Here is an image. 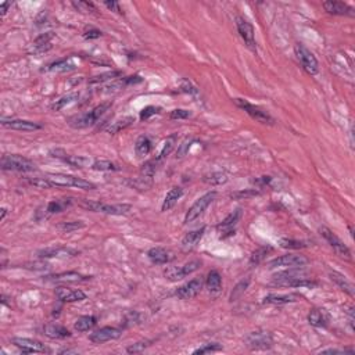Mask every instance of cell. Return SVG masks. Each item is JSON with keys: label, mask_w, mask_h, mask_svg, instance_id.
I'll return each mask as SVG.
<instances>
[{"label": "cell", "mask_w": 355, "mask_h": 355, "mask_svg": "<svg viewBox=\"0 0 355 355\" xmlns=\"http://www.w3.org/2000/svg\"><path fill=\"white\" fill-rule=\"evenodd\" d=\"M111 107V101H105V103H101L97 107H94L93 110L89 111V113H84V114H78L71 117L68 120V125L74 128V129H84V128H88V126L94 125L97 121L100 120V117L109 111V109Z\"/></svg>", "instance_id": "obj_1"}, {"label": "cell", "mask_w": 355, "mask_h": 355, "mask_svg": "<svg viewBox=\"0 0 355 355\" xmlns=\"http://www.w3.org/2000/svg\"><path fill=\"white\" fill-rule=\"evenodd\" d=\"M0 168L3 171H14V172H32L37 169L35 162L29 158L20 154H5L0 160Z\"/></svg>", "instance_id": "obj_2"}, {"label": "cell", "mask_w": 355, "mask_h": 355, "mask_svg": "<svg viewBox=\"0 0 355 355\" xmlns=\"http://www.w3.org/2000/svg\"><path fill=\"white\" fill-rule=\"evenodd\" d=\"M81 207L93 212H103L107 215H126L132 209V205L129 204H103L92 200H82Z\"/></svg>", "instance_id": "obj_3"}, {"label": "cell", "mask_w": 355, "mask_h": 355, "mask_svg": "<svg viewBox=\"0 0 355 355\" xmlns=\"http://www.w3.org/2000/svg\"><path fill=\"white\" fill-rule=\"evenodd\" d=\"M47 179L54 186H65V188H78L82 190H94L96 185L89 181H85L82 178L65 175V173H49Z\"/></svg>", "instance_id": "obj_4"}, {"label": "cell", "mask_w": 355, "mask_h": 355, "mask_svg": "<svg viewBox=\"0 0 355 355\" xmlns=\"http://www.w3.org/2000/svg\"><path fill=\"white\" fill-rule=\"evenodd\" d=\"M244 343L247 348H250L251 351H265L272 348L273 337L266 330H256L245 336Z\"/></svg>", "instance_id": "obj_5"}, {"label": "cell", "mask_w": 355, "mask_h": 355, "mask_svg": "<svg viewBox=\"0 0 355 355\" xmlns=\"http://www.w3.org/2000/svg\"><path fill=\"white\" fill-rule=\"evenodd\" d=\"M215 197H217V192H208V193L201 196L200 199L196 200V203L189 208V211L185 215V224H192L196 220H199L200 217L204 214V211L207 209V207L214 201Z\"/></svg>", "instance_id": "obj_6"}, {"label": "cell", "mask_w": 355, "mask_h": 355, "mask_svg": "<svg viewBox=\"0 0 355 355\" xmlns=\"http://www.w3.org/2000/svg\"><path fill=\"white\" fill-rule=\"evenodd\" d=\"M200 266H201L200 260L189 261L182 266H168L167 269L164 271V276L171 282H176V280H181L183 277H186L188 275H192L193 272L199 271Z\"/></svg>", "instance_id": "obj_7"}, {"label": "cell", "mask_w": 355, "mask_h": 355, "mask_svg": "<svg viewBox=\"0 0 355 355\" xmlns=\"http://www.w3.org/2000/svg\"><path fill=\"white\" fill-rule=\"evenodd\" d=\"M294 53H296L300 64L303 65L304 69H305L309 75L318 74V60H316V57L311 53V50H308V49L304 46V45H301V43H296V45H294Z\"/></svg>", "instance_id": "obj_8"}, {"label": "cell", "mask_w": 355, "mask_h": 355, "mask_svg": "<svg viewBox=\"0 0 355 355\" xmlns=\"http://www.w3.org/2000/svg\"><path fill=\"white\" fill-rule=\"evenodd\" d=\"M235 103L237 107H240L241 110H244L247 114L250 115L253 120L258 121L261 124H266V125H273L275 124V120L272 118L271 115L268 114L266 111L262 110V109H260L258 105L251 104V103H248L244 99H235Z\"/></svg>", "instance_id": "obj_9"}, {"label": "cell", "mask_w": 355, "mask_h": 355, "mask_svg": "<svg viewBox=\"0 0 355 355\" xmlns=\"http://www.w3.org/2000/svg\"><path fill=\"white\" fill-rule=\"evenodd\" d=\"M319 232H321V235H322V237H324L325 240L329 243V245L333 248V251L337 254V256L341 257V258H345V260H348V261H351V258H352V257H351L350 248H348L343 241L340 240L339 237L334 235L329 228L322 226V228L319 229Z\"/></svg>", "instance_id": "obj_10"}, {"label": "cell", "mask_w": 355, "mask_h": 355, "mask_svg": "<svg viewBox=\"0 0 355 355\" xmlns=\"http://www.w3.org/2000/svg\"><path fill=\"white\" fill-rule=\"evenodd\" d=\"M308 264V258L304 256H298V254H286V256H280L272 260L269 262V268H289V269H294V268H303Z\"/></svg>", "instance_id": "obj_11"}, {"label": "cell", "mask_w": 355, "mask_h": 355, "mask_svg": "<svg viewBox=\"0 0 355 355\" xmlns=\"http://www.w3.org/2000/svg\"><path fill=\"white\" fill-rule=\"evenodd\" d=\"M236 26H237V32L243 39L244 45L253 52H257V43L256 37H254V28L250 22L247 21L243 17H237L236 18Z\"/></svg>", "instance_id": "obj_12"}, {"label": "cell", "mask_w": 355, "mask_h": 355, "mask_svg": "<svg viewBox=\"0 0 355 355\" xmlns=\"http://www.w3.org/2000/svg\"><path fill=\"white\" fill-rule=\"evenodd\" d=\"M71 204H73V199H63V200H54V201H50V203L47 204L46 207H41V208H38L35 218H37V221H42L53 214L63 212L64 209L68 208Z\"/></svg>", "instance_id": "obj_13"}, {"label": "cell", "mask_w": 355, "mask_h": 355, "mask_svg": "<svg viewBox=\"0 0 355 355\" xmlns=\"http://www.w3.org/2000/svg\"><path fill=\"white\" fill-rule=\"evenodd\" d=\"M50 156L54 157V158H58L61 161L67 162L68 165H71L73 168H86L92 167L93 162L90 161V158L82 156H69L67 153L64 152L63 149H56V150H52L50 152Z\"/></svg>", "instance_id": "obj_14"}, {"label": "cell", "mask_w": 355, "mask_h": 355, "mask_svg": "<svg viewBox=\"0 0 355 355\" xmlns=\"http://www.w3.org/2000/svg\"><path fill=\"white\" fill-rule=\"evenodd\" d=\"M203 279H201V277H196V279H192V280L186 283V285L178 288L176 292H175V296H176L178 298H181V300H190V298L196 297V296L203 290Z\"/></svg>", "instance_id": "obj_15"}, {"label": "cell", "mask_w": 355, "mask_h": 355, "mask_svg": "<svg viewBox=\"0 0 355 355\" xmlns=\"http://www.w3.org/2000/svg\"><path fill=\"white\" fill-rule=\"evenodd\" d=\"M121 334H122V330L120 328H113V326H104L101 329L96 330L93 333L89 336V340L94 343V344H103L105 341H110V340H117L120 339Z\"/></svg>", "instance_id": "obj_16"}, {"label": "cell", "mask_w": 355, "mask_h": 355, "mask_svg": "<svg viewBox=\"0 0 355 355\" xmlns=\"http://www.w3.org/2000/svg\"><path fill=\"white\" fill-rule=\"evenodd\" d=\"M11 343L26 354H29V352H49L46 345L38 340L26 339V337H14L11 340Z\"/></svg>", "instance_id": "obj_17"}, {"label": "cell", "mask_w": 355, "mask_h": 355, "mask_svg": "<svg viewBox=\"0 0 355 355\" xmlns=\"http://www.w3.org/2000/svg\"><path fill=\"white\" fill-rule=\"evenodd\" d=\"M241 217V209L237 208L233 212H230L226 218H225L221 224L217 225V229L220 230V233H222V237H228V236L235 235V228L239 220Z\"/></svg>", "instance_id": "obj_18"}, {"label": "cell", "mask_w": 355, "mask_h": 355, "mask_svg": "<svg viewBox=\"0 0 355 355\" xmlns=\"http://www.w3.org/2000/svg\"><path fill=\"white\" fill-rule=\"evenodd\" d=\"M2 125L7 129L21 132H35L42 129V125L28 120H2Z\"/></svg>", "instance_id": "obj_19"}, {"label": "cell", "mask_w": 355, "mask_h": 355, "mask_svg": "<svg viewBox=\"0 0 355 355\" xmlns=\"http://www.w3.org/2000/svg\"><path fill=\"white\" fill-rule=\"evenodd\" d=\"M39 258H69V257L78 256V251L69 248V247H49L38 253Z\"/></svg>", "instance_id": "obj_20"}, {"label": "cell", "mask_w": 355, "mask_h": 355, "mask_svg": "<svg viewBox=\"0 0 355 355\" xmlns=\"http://www.w3.org/2000/svg\"><path fill=\"white\" fill-rule=\"evenodd\" d=\"M56 297L61 303H77V301H84L86 298V294L82 290H75V289L60 286V288L56 289Z\"/></svg>", "instance_id": "obj_21"}, {"label": "cell", "mask_w": 355, "mask_h": 355, "mask_svg": "<svg viewBox=\"0 0 355 355\" xmlns=\"http://www.w3.org/2000/svg\"><path fill=\"white\" fill-rule=\"evenodd\" d=\"M324 9L329 14L333 16H354V9L351 6L345 5L343 2H334V0H329V2H324Z\"/></svg>", "instance_id": "obj_22"}, {"label": "cell", "mask_w": 355, "mask_h": 355, "mask_svg": "<svg viewBox=\"0 0 355 355\" xmlns=\"http://www.w3.org/2000/svg\"><path fill=\"white\" fill-rule=\"evenodd\" d=\"M298 300H301V296H298L296 293H290V294H268L262 300V304H268V305H285V304L297 303Z\"/></svg>", "instance_id": "obj_23"}, {"label": "cell", "mask_w": 355, "mask_h": 355, "mask_svg": "<svg viewBox=\"0 0 355 355\" xmlns=\"http://www.w3.org/2000/svg\"><path fill=\"white\" fill-rule=\"evenodd\" d=\"M147 257H149V260H150L153 264H156V265H164V264H168V262H171L173 258H175L171 251L165 250V248H162V247L150 248L149 253H147Z\"/></svg>", "instance_id": "obj_24"}, {"label": "cell", "mask_w": 355, "mask_h": 355, "mask_svg": "<svg viewBox=\"0 0 355 355\" xmlns=\"http://www.w3.org/2000/svg\"><path fill=\"white\" fill-rule=\"evenodd\" d=\"M330 316L324 308H312L308 313V322L313 328H326L329 325Z\"/></svg>", "instance_id": "obj_25"}, {"label": "cell", "mask_w": 355, "mask_h": 355, "mask_svg": "<svg viewBox=\"0 0 355 355\" xmlns=\"http://www.w3.org/2000/svg\"><path fill=\"white\" fill-rule=\"evenodd\" d=\"M275 285L279 286H285V288H307L313 289L318 286V282L315 280H309L307 277H293V279H286V280H277L273 282Z\"/></svg>", "instance_id": "obj_26"}, {"label": "cell", "mask_w": 355, "mask_h": 355, "mask_svg": "<svg viewBox=\"0 0 355 355\" xmlns=\"http://www.w3.org/2000/svg\"><path fill=\"white\" fill-rule=\"evenodd\" d=\"M43 334L50 337V339H56V340H61V339H67L71 336L69 330L67 328H64L61 325L57 324H49L43 328Z\"/></svg>", "instance_id": "obj_27"}, {"label": "cell", "mask_w": 355, "mask_h": 355, "mask_svg": "<svg viewBox=\"0 0 355 355\" xmlns=\"http://www.w3.org/2000/svg\"><path fill=\"white\" fill-rule=\"evenodd\" d=\"M45 279L49 282H82V280L90 279V276H85L78 272H63V273H57L53 276H46Z\"/></svg>", "instance_id": "obj_28"}, {"label": "cell", "mask_w": 355, "mask_h": 355, "mask_svg": "<svg viewBox=\"0 0 355 355\" xmlns=\"http://www.w3.org/2000/svg\"><path fill=\"white\" fill-rule=\"evenodd\" d=\"M330 279L333 280L337 286H339L343 292H345L347 294H350L351 297H354L355 296V290H354V285L347 279V277L344 276V275H341V273H339V272L336 271H332L329 273Z\"/></svg>", "instance_id": "obj_29"}, {"label": "cell", "mask_w": 355, "mask_h": 355, "mask_svg": "<svg viewBox=\"0 0 355 355\" xmlns=\"http://www.w3.org/2000/svg\"><path fill=\"white\" fill-rule=\"evenodd\" d=\"M204 233H205V226H201L200 229L188 232L186 235L183 236L182 245L185 248H193V247H196V245L199 244L200 240L203 239Z\"/></svg>", "instance_id": "obj_30"}, {"label": "cell", "mask_w": 355, "mask_h": 355, "mask_svg": "<svg viewBox=\"0 0 355 355\" xmlns=\"http://www.w3.org/2000/svg\"><path fill=\"white\" fill-rule=\"evenodd\" d=\"M54 38V33L53 32H46V33H42L33 41L32 43V49H33V53H43L49 50L52 45H50V41Z\"/></svg>", "instance_id": "obj_31"}, {"label": "cell", "mask_w": 355, "mask_h": 355, "mask_svg": "<svg viewBox=\"0 0 355 355\" xmlns=\"http://www.w3.org/2000/svg\"><path fill=\"white\" fill-rule=\"evenodd\" d=\"M182 196H183L182 188H178V186H175V188L171 189V190L167 193V196H165L164 201H162L161 211H168V209H171L172 207H175V204L179 201V199H181Z\"/></svg>", "instance_id": "obj_32"}, {"label": "cell", "mask_w": 355, "mask_h": 355, "mask_svg": "<svg viewBox=\"0 0 355 355\" xmlns=\"http://www.w3.org/2000/svg\"><path fill=\"white\" fill-rule=\"evenodd\" d=\"M133 122H135V118L131 117V115H128V117H122V118H120V120L111 122L110 125L107 126V129H105V131L109 132L110 135H115V133H120L121 131L126 129V128H128L129 125H132Z\"/></svg>", "instance_id": "obj_33"}, {"label": "cell", "mask_w": 355, "mask_h": 355, "mask_svg": "<svg viewBox=\"0 0 355 355\" xmlns=\"http://www.w3.org/2000/svg\"><path fill=\"white\" fill-rule=\"evenodd\" d=\"M205 286L209 293H218L222 289V277L218 271H211L205 280Z\"/></svg>", "instance_id": "obj_34"}, {"label": "cell", "mask_w": 355, "mask_h": 355, "mask_svg": "<svg viewBox=\"0 0 355 355\" xmlns=\"http://www.w3.org/2000/svg\"><path fill=\"white\" fill-rule=\"evenodd\" d=\"M153 149L152 140L147 136H139L137 140L135 143V152L139 157H145L147 154H150Z\"/></svg>", "instance_id": "obj_35"}, {"label": "cell", "mask_w": 355, "mask_h": 355, "mask_svg": "<svg viewBox=\"0 0 355 355\" xmlns=\"http://www.w3.org/2000/svg\"><path fill=\"white\" fill-rule=\"evenodd\" d=\"M178 141V133H172L171 136H168L167 140L164 141V146H162V150L160 152V154L156 157L158 161H162L164 158L167 156H169L171 153H172V150L175 149V145H176Z\"/></svg>", "instance_id": "obj_36"}, {"label": "cell", "mask_w": 355, "mask_h": 355, "mask_svg": "<svg viewBox=\"0 0 355 355\" xmlns=\"http://www.w3.org/2000/svg\"><path fill=\"white\" fill-rule=\"evenodd\" d=\"M79 99V94L77 93V92H73V93H68L65 94V96H63L61 99L56 100L54 103H53L52 105H50V109H52V111H60L63 110L64 107L68 104H71V103H74V101H77V100Z\"/></svg>", "instance_id": "obj_37"}, {"label": "cell", "mask_w": 355, "mask_h": 355, "mask_svg": "<svg viewBox=\"0 0 355 355\" xmlns=\"http://www.w3.org/2000/svg\"><path fill=\"white\" fill-rule=\"evenodd\" d=\"M122 73L121 71H107V73L99 74L96 77H92L89 79V85H100L104 84L107 81H113V79H117L118 77H121Z\"/></svg>", "instance_id": "obj_38"}, {"label": "cell", "mask_w": 355, "mask_h": 355, "mask_svg": "<svg viewBox=\"0 0 355 355\" xmlns=\"http://www.w3.org/2000/svg\"><path fill=\"white\" fill-rule=\"evenodd\" d=\"M96 325V318L92 316V315H85V316H81V318L77 319V322L74 325L75 330L78 332H88L93 328Z\"/></svg>", "instance_id": "obj_39"}, {"label": "cell", "mask_w": 355, "mask_h": 355, "mask_svg": "<svg viewBox=\"0 0 355 355\" xmlns=\"http://www.w3.org/2000/svg\"><path fill=\"white\" fill-rule=\"evenodd\" d=\"M271 251H272V247H269V245H264V247H260L258 250L254 251V253L251 254L250 261H248L250 266L260 265V264H261V262L266 258L268 253H271Z\"/></svg>", "instance_id": "obj_40"}, {"label": "cell", "mask_w": 355, "mask_h": 355, "mask_svg": "<svg viewBox=\"0 0 355 355\" xmlns=\"http://www.w3.org/2000/svg\"><path fill=\"white\" fill-rule=\"evenodd\" d=\"M203 181L211 186H220V185L228 182V175L225 172H211L204 175Z\"/></svg>", "instance_id": "obj_41"}, {"label": "cell", "mask_w": 355, "mask_h": 355, "mask_svg": "<svg viewBox=\"0 0 355 355\" xmlns=\"http://www.w3.org/2000/svg\"><path fill=\"white\" fill-rule=\"evenodd\" d=\"M250 282H251L250 277H245V279H243V280H240V282L236 285L235 288H233V290H232V293H230L229 300L232 301V303H233V301H237V300L244 294L247 288L250 286Z\"/></svg>", "instance_id": "obj_42"}, {"label": "cell", "mask_w": 355, "mask_h": 355, "mask_svg": "<svg viewBox=\"0 0 355 355\" xmlns=\"http://www.w3.org/2000/svg\"><path fill=\"white\" fill-rule=\"evenodd\" d=\"M160 162L157 158H153V160H149V161H146L143 165H141L140 168V173L141 176L145 178H149V179H152L153 176H154V173L157 172V169H158V165H160Z\"/></svg>", "instance_id": "obj_43"}, {"label": "cell", "mask_w": 355, "mask_h": 355, "mask_svg": "<svg viewBox=\"0 0 355 355\" xmlns=\"http://www.w3.org/2000/svg\"><path fill=\"white\" fill-rule=\"evenodd\" d=\"M82 228H85V224L82 221H69V222H61L58 225V229L64 233H71V232L82 229Z\"/></svg>", "instance_id": "obj_44"}, {"label": "cell", "mask_w": 355, "mask_h": 355, "mask_svg": "<svg viewBox=\"0 0 355 355\" xmlns=\"http://www.w3.org/2000/svg\"><path fill=\"white\" fill-rule=\"evenodd\" d=\"M74 64L68 63L67 60H58L56 63L47 65V71H58V73H64V71H69V69H74Z\"/></svg>", "instance_id": "obj_45"}, {"label": "cell", "mask_w": 355, "mask_h": 355, "mask_svg": "<svg viewBox=\"0 0 355 355\" xmlns=\"http://www.w3.org/2000/svg\"><path fill=\"white\" fill-rule=\"evenodd\" d=\"M260 194V190H256V189H244V190H239V192H235V193L230 194V197L235 200H247L251 199V197H256Z\"/></svg>", "instance_id": "obj_46"}, {"label": "cell", "mask_w": 355, "mask_h": 355, "mask_svg": "<svg viewBox=\"0 0 355 355\" xmlns=\"http://www.w3.org/2000/svg\"><path fill=\"white\" fill-rule=\"evenodd\" d=\"M92 169L105 172V171H115L117 167H115L114 162L109 161V160H97V161H94L92 164Z\"/></svg>", "instance_id": "obj_47"}, {"label": "cell", "mask_w": 355, "mask_h": 355, "mask_svg": "<svg viewBox=\"0 0 355 355\" xmlns=\"http://www.w3.org/2000/svg\"><path fill=\"white\" fill-rule=\"evenodd\" d=\"M152 343V340H140V341H137L135 344L129 345V347L126 348V352H128V354H137V352H141V351L146 350L147 347H150Z\"/></svg>", "instance_id": "obj_48"}, {"label": "cell", "mask_w": 355, "mask_h": 355, "mask_svg": "<svg viewBox=\"0 0 355 355\" xmlns=\"http://www.w3.org/2000/svg\"><path fill=\"white\" fill-rule=\"evenodd\" d=\"M73 6L77 9V11H81V13H94V11H97L96 6L92 2L78 0V2H73Z\"/></svg>", "instance_id": "obj_49"}, {"label": "cell", "mask_w": 355, "mask_h": 355, "mask_svg": "<svg viewBox=\"0 0 355 355\" xmlns=\"http://www.w3.org/2000/svg\"><path fill=\"white\" fill-rule=\"evenodd\" d=\"M28 183L38 189H52L54 186L47 178H29Z\"/></svg>", "instance_id": "obj_50"}, {"label": "cell", "mask_w": 355, "mask_h": 355, "mask_svg": "<svg viewBox=\"0 0 355 355\" xmlns=\"http://www.w3.org/2000/svg\"><path fill=\"white\" fill-rule=\"evenodd\" d=\"M279 244H280V247H283V248H294V250L307 247V244H305L304 241L294 240V239H280V240H279Z\"/></svg>", "instance_id": "obj_51"}, {"label": "cell", "mask_w": 355, "mask_h": 355, "mask_svg": "<svg viewBox=\"0 0 355 355\" xmlns=\"http://www.w3.org/2000/svg\"><path fill=\"white\" fill-rule=\"evenodd\" d=\"M222 350V345L218 344V343H208V344H204L203 347H200L197 350L193 351L194 355H203V354H208V352H215V351H221Z\"/></svg>", "instance_id": "obj_52"}, {"label": "cell", "mask_w": 355, "mask_h": 355, "mask_svg": "<svg viewBox=\"0 0 355 355\" xmlns=\"http://www.w3.org/2000/svg\"><path fill=\"white\" fill-rule=\"evenodd\" d=\"M193 143H194L193 137H186V139L179 145V147H178V152H176L178 158H182V157L186 156Z\"/></svg>", "instance_id": "obj_53"}, {"label": "cell", "mask_w": 355, "mask_h": 355, "mask_svg": "<svg viewBox=\"0 0 355 355\" xmlns=\"http://www.w3.org/2000/svg\"><path fill=\"white\" fill-rule=\"evenodd\" d=\"M160 111H161L160 107H156V105H147V107H145V109L140 111V120L141 121L149 120L150 117L158 114Z\"/></svg>", "instance_id": "obj_54"}, {"label": "cell", "mask_w": 355, "mask_h": 355, "mask_svg": "<svg viewBox=\"0 0 355 355\" xmlns=\"http://www.w3.org/2000/svg\"><path fill=\"white\" fill-rule=\"evenodd\" d=\"M192 115V113L189 110H183V109H175L173 111H171L169 114V118L171 120H186Z\"/></svg>", "instance_id": "obj_55"}, {"label": "cell", "mask_w": 355, "mask_h": 355, "mask_svg": "<svg viewBox=\"0 0 355 355\" xmlns=\"http://www.w3.org/2000/svg\"><path fill=\"white\" fill-rule=\"evenodd\" d=\"M101 35H103V33H101V31L96 29V28H89L88 31L84 32L85 39H97V38H100Z\"/></svg>", "instance_id": "obj_56"}, {"label": "cell", "mask_w": 355, "mask_h": 355, "mask_svg": "<svg viewBox=\"0 0 355 355\" xmlns=\"http://www.w3.org/2000/svg\"><path fill=\"white\" fill-rule=\"evenodd\" d=\"M103 5L109 9V10L114 11V13H118V14H122V10H121L120 7V3L118 2H114V0H111V2H104Z\"/></svg>", "instance_id": "obj_57"}, {"label": "cell", "mask_w": 355, "mask_h": 355, "mask_svg": "<svg viewBox=\"0 0 355 355\" xmlns=\"http://www.w3.org/2000/svg\"><path fill=\"white\" fill-rule=\"evenodd\" d=\"M11 7V3L10 2H3L2 5H0V14L2 16H6V13H7V10Z\"/></svg>", "instance_id": "obj_58"}, {"label": "cell", "mask_w": 355, "mask_h": 355, "mask_svg": "<svg viewBox=\"0 0 355 355\" xmlns=\"http://www.w3.org/2000/svg\"><path fill=\"white\" fill-rule=\"evenodd\" d=\"M348 318H350L351 329H354V307H351V308L348 309Z\"/></svg>", "instance_id": "obj_59"}, {"label": "cell", "mask_w": 355, "mask_h": 355, "mask_svg": "<svg viewBox=\"0 0 355 355\" xmlns=\"http://www.w3.org/2000/svg\"><path fill=\"white\" fill-rule=\"evenodd\" d=\"M6 215H7V209H6V208H2V217H0V220H2V221L5 220Z\"/></svg>", "instance_id": "obj_60"}, {"label": "cell", "mask_w": 355, "mask_h": 355, "mask_svg": "<svg viewBox=\"0 0 355 355\" xmlns=\"http://www.w3.org/2000/svg\"><path fill=\"white\" fill-rule=\"evenodd\" d=\"M348 229H350L351 236H354V229H352V226H348Z\"/></svg>", "instance_id": "obj_61"}]
</instances>
